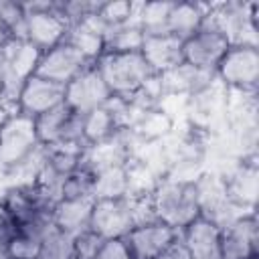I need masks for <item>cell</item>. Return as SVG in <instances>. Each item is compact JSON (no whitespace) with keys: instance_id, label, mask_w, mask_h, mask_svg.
I'll return each mask as SVG.
<instances>
[{"instance_id":"cell-7","label":"cell","mask_w":259,"mask_h":259,"mask_svg":"<svg viewBox=\"0 0 259 259\" xmlns=\"http://www.w3.org/2000/svg\"><path fill=\"white\" fill-rule=\"evenodd\" d=\"M34 125L40 146H61V144L85 146L81 136V115L75 113L67 103H61L51 111L34 117Z\"/></svg>"},{"instance_id":"cell-5","label":"cell","mask_w":259,"mask_h":259,"mask_svg":"<svg viewBox=\"0 0 259 259\" xmlns=\"http://www.w3.org/2000/svg\"><path fill=\"white\" fill-rule=\"evenodd\" d=\"M26 14L24 40L36 47L40 53L61 45L69 32V22L63 18L59 0L45 2H26L22 4Z\"/></svg>"},{"instance_id":"cell-4","label":"cell","mask_w":259,"mask_h":259,"mask_svg":"<svg viewBox=\"0 0 259 259\" xmlns=\"http://www.w3.org/2000/svg\"><path fill=\"white\" fill-rule=\"evenodd\" d=\"M257 2L210 4L204 24L221 30L231 45L257 47Z\"/></svg>"},{"instance_id":"cell-6","label":"cell","mask_w":259,"mask_h":259,"mask_svg":"<svg viewBox=\"0 0 259 259\" xmlns=\"http://www.w3.org/2000/svg\"><path fill=\"white\" fill-rule=\"evenodd\" d=\"M217 81L227 91L257 93L259 87V51L257 47L231 45L214 71Z\"/></svg>"},{"instance_id":"cell-29","label":"cell","mask_w":259,"mask_h":259,"mask_svg":"<svg viewBox=\"0 0 259 259\" xmlns=\"http://www.w3.org/2000/svg\"><path fill=\"white\" fill-rule=\"evenodd\" d=\"M103 239L93 231L85 229L73 237V259H95Z\"/></svg>"},{"instance_id":"cell-31","label":"cell","mask_w":259,"mask_h":259,"mask_svg":"<svg viewBox=\"0 0 259 259\" xmlns=\"http://www.w3.org/2000/svg\"><path fill=\"white\" fill-rule=\"evenodd\" d=\"M16 235V221L10 214V210L0 200V245L6 247V243Z\"/></svg>"},{"instance_id":"cell-18","label":"cell","mask_w":259,"mask_h":259,"mask_svg":"<svg viewBox=\"0 0 259 259\" xmlns=\"http://www.w3.org/2000/svg\"><path fill=\"white\" fill-rule=\"evenodd\" d=\"M208 6L210 4L202 2H172V10L168 16V34L182 42L190 38L196 30L202 28Z\"/></svg>"},{"instance_id":"cell-10","label":"cell","mask_w":259,"mask_h":259,"mask_svg":"<svg viewBox=\"0 0 259 259\" xmlns=\"http://www.w3.org/2000/svg\"><path fill=\"white\" fill-rule=\"evenodd\" d=\"M134 229V214L130 198L93 200L89 231L101 239H119Z\"/></svg>"},{"instance_id":"cell-24","label":"cell","mask_w":259,"mask_h":259,"mask_svg":"<svg viewBox=\"0 0 259 259\" xmlns=\"http://www.w3.org/2000/svg\"><path fill=\"white\" fill-rule=\"evenodd\" d=\"M172 10V2L158 0V2H140L136 22L144 36H160L168 34V16Z\"/></svg>"},{"instance_id":"cell-32","label":"cell","mask_w":259,"mask_h":259,"mask_svg":"<svg viewBox=\"0 0 259 259\" xmlns=\"http://www.w3.org/2000/svg\"><path fill=\"white\" fill-rule=\"evenodd\" d=\"M156 259H192V257H190V251L186 249V245H184V241L180 239V233H178V237L168 247H164L156 255Z\"/></svg>"},{"instance_id":"cell-17","label":"cell","mask_w":259,"mask_h":259,"mask_svg":"<svg viewBox=\"0 0 259 259\" xmlns=\"http://www.w3.org/2000/svg\"><path fill=\"white\" fill-rule=\"evenodd\" d=\"M140 55L144 57L148 67L154 71V75H162V73L178 67L180 63H184L182 40H178L170 34L144 36Z\"/></svg>"},{"instance_id":"cell-13","label":"cell","mask_w":259,"mask_h":259,"mask_svg":"<svg viewBox=\"0 0 259 259\" xmlns=\"http://www.w3.org/2000/svg\"><path fill=\"white\" fill-rule=\"evenodd\" d=\"M61 103H65V85L49 81L40 75H30L22 83V87L16 95L14 107L20 113L38 117Z\"/></svg>"},{"instance_id":"cell-33","label":"cell","mask_w":259,"mask_h":259,"mask_svg":"<svg viewBox=\"0 0 259 259\" xmlns=\"http://www.w3.org/2000/svg\"><path fill=\"white\" fill-rule=\"evenodd\" d=\"M0 259H8V253H6V247L0 245Z\"/></svg>"},{"instance_id":"cell-2","label":"cell","mask_w":259,"mask_h":259,"mask_svg":"<svg viewBox=\"0 0 259 259\" xmlns=\"http://www.w3.org/2000/svg\"><path fill=\"white\" fill-rule=\"evenodd\" d=\"M95 69L105 81L109 93L123 99L132 97L154 77V71L140 53H103L95 61Z\"/></svg>"},{"instance_id":"cell-30","label":"cell","mask_w":259,"mask_h":259,"mask_svg":"<svg viewBox=\"0 0 259 259\" xmlns=\"http://www.w3.org/2000/svg\"><path fill=\"white\" fill-rule=\"evenodd\" d=\"M95 259H132L130 247L123 237L119 239H103Z\"/></svg>"},{"instance_id":"cell-9","label":"cell","mask_w":259,"mask_h":259,"mask_svg":"<svg viewBox=\"0 0 259 259\" xmlns=\"http://www.w3.org/2000/svg\"><path fill=\"white\" fill-rule=\"evenodd\" d=\"M229 49H231V42L227 40V36L208 24H202L200 30H196L190 38L182 42L184 63L208 73L217 71L219 63L223 61Z\"/></svg>"},{"instance_id":"cell-23","label":"cell","mask_w":259,"mask_h":259,"mask_svg":"<svg viewBox=\"0 0 259 259\" xmlns=\"http://www.w3.org/2000/svg\"><path fill=\"white\" fill-rule=\"evenodd\" d=\"M65 42L71 45L73 49H77L89 63L95 65V61L105 53V40L103 34L97 32L93 26H89L87 22H79L73 24L65 36Z\"/></svg>"},{"instance_id":"cell-15","label":"cell","mask_w":259,"mask_h":259,"mask_svg":"<svg viewBox=\"0 0 259 259\" xmlns=\"http://www.w3.org/2000/svg\"><path fill=\"white\" fill-rule=\"evenodd\" d=\"M160 77V85H162V93L172 95V97H190L202 89H206L208 85H212L217 81L214 73L196 69L188 63H180L178 67L158 75Z\"/></svg>"},{"instance_id":"cell-14","label":"cell","mask_w":259,"mask_h":259,"mask_svg":"<svg viewBox=\"0 0 259 259\" xmlns=\"http://www.w3.org/2000/svg\"><path fill=\"white\" fill-rule=\"evenodd\" d=\"M178 237V231L162 221L134 227L123 239L130 247L132 259H156V255Z\"/></svg>"},{"instance_id":"cell-28","label":"cell","mask_w":259,"mask_h":259,"mask_svg":"<svg viewBox=\"0 0 259 259\" xmlns=\"http://www.w3.org/2000/svg\"><path fill=\"white\" fill-rule=\"evenodd\" d=\"M40 237L16 231V235L6 243L8 259H38L40 253Z\"/></svg>"},{"instance_id":"cell-16","label":"cell","mask_w":259,"mask_h":259,"mask_svg":"<svg viewBox=\"0 0 259 259\" xmlns=\"http://www.w3.org/2000/svg\"><path fill=\"white\" fill-rule=\"evenodd\" d=\"M219 237L221 229L204 217L194 219L180 231V239L184 241L192 259H221Z\"/></svg>"},{"instance_id":"cell-22","label":"cell","mask_w":259,"mask_h":259,"mask_svg":"<svg viewBox=\"0 0 259 259\" xmlns=\"http://www.w3.org/2000/svg\"><path fill=\"white\" fill-rule=\"evenodd\" d=\"M117 130H119V123H117L115 115L111 113V109L107 105L97 107V109L81 115V136H83L85 146L105 142Z\"/></svg>"},{"instance_id":"cell-20","label":"cell","mask_w":259,"mask_h":259,"mask_svg":"<svg viewBox=\"0 0 259 259\" xmlns=\"http://www.w3.org/2000/svg\"><path fill=\"white\" fill-rule=\"evenodd\" d=\"M176 119L172 115H168L164 109L160 107H154V109H148V111H142L134 123L130 125V130L146 144V142H160V140H166L174 127H176Z\"/></svg>"},{"instance_id":"cell-8","label":"cell","mask_w":259,"mask_h":259,"mask_svg":"<svg viewBox=\"0 0 259 259\" xmlns=\"http://www.w3.org/2000/svg\"><path fill=\"white\" fill-rule=\"evenodd\" d=\"M221 259H259V223L255 212L241 214L221 229Z\"/></svg>"},{"instance_id":"cell-3","label":"cell","mask_w":259,"mask_h":259,"mask_svg":"<svg viewBox=\"0 0 259 259\" xmlns=\"http://www.w3.org/2000/svg\"><path fill=\"white\" fill-rule=\"evenodd\" d=\"M40 148L34 117L16 107L0 119V170L6 174L28 160Z\"/></svg>"},{"instance_id":"cell-21","label":"cell","mask_w":259,"mask_h":259,"mask_svg":"<svg viewBox=\"0 0 259 259\" xmlns=\"http://www.w3.org/2000/svg\"><path fill=\"white\" fill-rule=\"evenodd\" d=\"M95 174L93 200H113L130 196V170L127 166L103 168Z\"/></svg>"},{"instance_id":"cell-26","label":"cell","mask_w":259,"mask_h":259,"mask_svg":"<svg viewBox=\"0 0 259 259\" xmlns=\"http://www.w3.org/2000/svg\"><path fill=\"white\" fill-rule=\"evenodd\" d=\"M93 182H95V174L81 164L77 170H73L63 178L61 200H85V198L93 200Z\"/></svg>"},{"instance_id":"cell-19","label":"cell","mask_w":259,"mask_h":259,"mask_svg":"<svg viewBox=\"0 0 259 259\" xmlns=\"http://www.w3.org/2000/svg\"><path fill=\"white\" fill-rule=\"evenodd\" d=\"M91 208H93V200L91 198H85V200H59L53 206V212H51L53 227H57L59 231L75 237L77 233L89 229Z\"/></svg>"},{"instance_id":"cell-12","label":"cell","mask_w":259,"mask_h":259,"mask_svg":"<svg viewBox=\"0 0 259 259\" xmlns=\"http://www.w3.org/2000/svg\"><path fill=\"white\" fill-rule=\"evenodd\" d=\"M111 93L101 79L95 65L77 75L71 83L65 85V103L79 115H85L97 107H103L109 101Z\"/></svg>"},{"instance_id":"cell-25","label":"cell","mask_w":259,"mask_h":259,"mask_svg":"<svg viewBox=\"0 0 259 259\" xmlns=\"http://www.w3.org/2000/svg\"><path fill=\"white\" fill-rule=\"evenodd\" d=\"M103 40L105 53H140L144 45V32L140 30L138 22H127L105 32Z\"/></svg>"},{"instance_id":"cell-1","label":"cell","mask_w":259,"mask_h":259,"mask_svg":"<svg viewBox=\"0 0 259 259\" xmlns=\"http://www.w3.org/2000/svg\"><path fill=\"white\" fill-rule=\"evenodd\" d=\"M150 198H152L158 221L166 223L178 233L186 225H190L194 219L200 217L192 180L164 176L152 188Z\"/></svg>"},{"instance_id":"cell-11","label":"cell","mask_w":259,"mask_h":259,"mask_svg":"<svg viewBox=\"0 0 259 259\" xmlns=\"http://www.w3.org/2000/svg\"><path fill=\"white\" fill-rule=\"evenodd\" d=\"M91 65L93 63H89L77 49H73L71 45H67L63 40L61 45H57L40 55L34 75H40L59 85H67L77 75H81L85 69H89Z\"/></svg>"},{"instance_id":"cell-34","label":"cell","mask_w":259,"mask_h":259,"mask_svg":"<svg viewBox=\"0 0 259 259\" xmlns=\"http://www.w3.org/2000/svg\"><path fill=\"white\" fill-rule=\"evenodd\" d=\"M0 38H8L6 32H4V28H2V24H0Z\"/></svg>"},{"instance_id":"cell-27","label":"cell","mask_w":259,"mask_h":259,"mask_svg":"<svg viewBox=\"0 0 259 259\" xmlns=\"http://www.w3.org/2000/svg\"><path fill=\"white\" fill-rule=\"evenodd\" d=\"M38 259H73V235L51 227L40 241Z\"/></svg>"}]
</instances>
